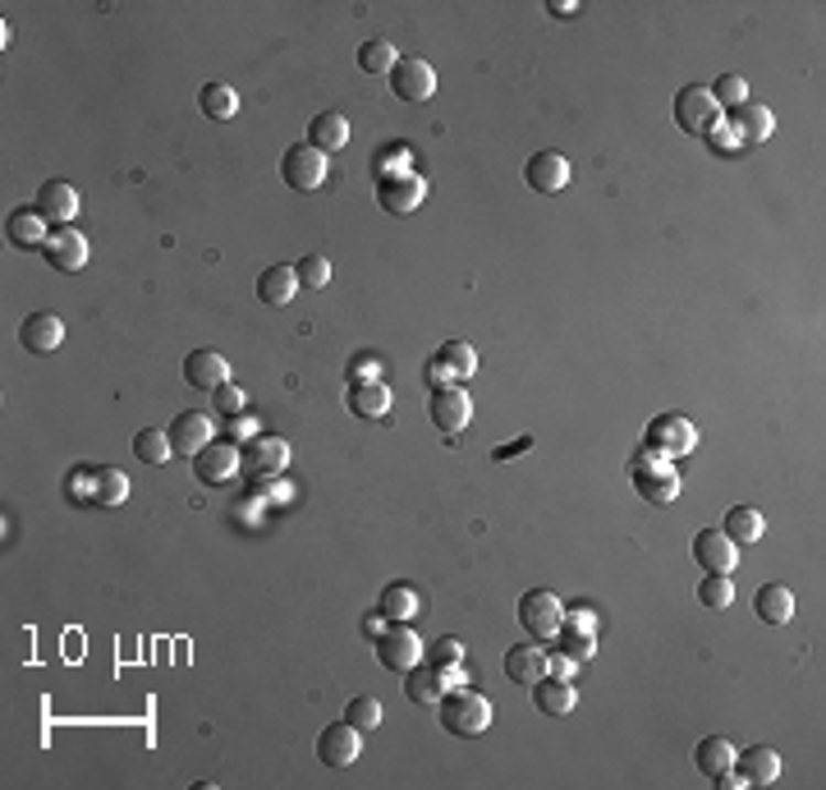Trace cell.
<instances>
[{"mask_svg": "<svg viewBox=\"0 0 826 790\" xmlns=\"http://www.w3.org/2000/svg\"><path fill=\"white\" fill-rule=\"evenodd\" d=\"M65 497L88 511H116L129 497V478L110 465H78L65 473Z\"/></svg>", "mask_w": 826, "mask_h": 790, "instance_id": "1", "label": "cell"}, {"mask_svg": "<svg viewBox=\"0 0 826 790\" xmlns=\"http://www.w3.org/2000/svg\"><path fill=\"white\" fill-rule=\"evenodd\" d=\"M437 708H441V726L450 736L473 740V736H487V726H492V703L478 690H454V694L446 690Z\"/></svg>", "mask_w": 826, "mask_h": 790, "instance_id": "2", "label": "cell"}, {"mask_svg": "<svg viewBox=\"0 0 826 790\" xmlns=\"http://www.w3.org/2000/svg\"><path fill=\"white\" fill-rule=\"evenodd\" d=\"M630 478H634V492L647 505H671L679 497V473L671 469L666 456H657V450H643V456H634L630 460Z\"/></svg>", "mask_w": 826, "mask_h": 790, "instance_id": "3", "label": "cell"}, {"mask_svg": "<svg viewBox=\"0 0 826 790\" xmlns=\"http://www.w3.org/2000/svg\"><path fill=\"white\" fill-rule=\"evenodd\" d=\"M422 198H427V180L418 171H409V166H395V171H382L377 180V203L382 212L390 216H414L422 207Z\"/></svg>", "mask_w": 826, "mask_h": 790, "instance_id": "4", "label": "cell"}, {"mask_svg": "<svg viewBox=\"0 0 826 790\" xmlns=\"http://www.w3.org/2000/svg\"><path fill=\"white\" fill-rule=\"evenodd\" d=\"M675 125L694 134V138H707L721 129V106L711 102V93L702 88V83H694V88H679L675 97Z\"/></svg>", "mask_w": 826, "mask_h": 790, "instance_id": "5", "label": "cell"}, {"mask_svg": "<svg viewBox=\"0 0 826 790\" xmlns=\"http://www.w3.org/2000/svg\"><path fill=\"white\" fill-rule=\"evenodd\" d=\"M280 180L290 184L294 193H312V189H322V184H326V152H318L312 143H294V148H285V157H280Z\"/></svg>", "mask_w": 826, "mask_h": 790, "instance_id": "6", "label": "cell"}, {"mask_svg": "<svg viewBox=\"0 0 826 790\" xmlns=\"http://www.w3.org/2000/svg\"><path fill=\"white\" fill-rule=\"evenodd\" d=\"M694 446H698V433L685 414H657L647 423V450H657V456L679 460V456H689Z\"/></svg>", "mask_w": 826, "mask_h": 790, "instance_id": "7", "label": "cell"}, {"mask_svg": "<svg viewBox=\"0 0 826 790\" xmlns=\"http://www.w3.org/2000/svg\"><path fill=\"white\" fill-rule=\"evenodd\" d=\"M427 418H432L437 433H464L469 418H473V401L464 395V386H432V395H427Z\"/></svg>", "mask_w": 826, "mask_h": 790, "instance_id": "8", "label": "cell"}, {"mask_svg": "<svg viewBox=\"0 0 826 790\" xmlns=\"http://www.w3.org/2000/svg\"><path fill=\"white\" fill-rule=\"evenodd\" d=\"M285 465H290V446L280 437H253L239 450V473H248L253 483H267V478H280Z\"/></svg>", "mask_w": 826, "mask_h": 790, "instance_id": "9", "label": "cell"}, {"mask_svg": "<svg viewBox=\"0 0 826 790\" xmlns=\"http://www.w3.org/2000/svg\"><path fill=\"white\" fill-rule=\"evenodd\" d=\"M560 620H565V607H560L556 592L533 588V592H524V598H519V626H524L533 639H556Z\"/></svg>", "mask_w": 826, "mask_h": 790, "instance_id": "10", "label": "cell"}, {"mask_svg": "<svg viewBox=\"0 0 826 790\" xmlns=\"http://www.w3.org/2000/svg\"><path fill=\"white\" fill-rule=\"evenodd\" d=\"M377 662L386 671H395V675H405L409 666H418L422 662V643H418L414 626H386L377 634Z\"/></svg>", "mask_w": 826, "mask_h": 790, "instance_id": "11", "label": "cell"}, {"mask_svg": "<svg viewBox=\"0 0 826 790\" xmlns=\"http://www.w3.org/2000/svg\"><path fill=\"white\" fill-rule=\"evenodd\" d=\"M390 93L400 97V102H432V93H437V70L427 65V61H418V55H409V61H400L390 74Z\"/></svg>", "mask_w": 826, "mask_h": 790, "instance_id": "12", "label": "cell"}, {"mask_svg": "<svg viewBox=\"0 0 826 790\" xmlns=\"http://www.w3.org/2000/svg\"><path fill=\"white\" fill-rule=\"evenodd\" d=\"M165 437H170V450H175L180 460H193L197 450L212 446V418L197 414V409H184V414H175V423L165 428Z\"/></svg>", "mask_w": 826, "mask_h": 790, "instance_id": "13", "label": "cell"}, {"mask_svg": "<svg viewBox=\"0 0 826 790\" xmlns=\"http://www.w3.org/2000/svg\"><path fill=\"white\" fill-rule=\"evenodd\" d=\"M694 561L702 566V575H730L739 566V547L726 538L721 529H702L694 538Z\"/></svg>", "mask_w": 826, "mask_h": 790, "instance_id": "14", "label": "cell"}, {"mask_svg": "<svg viewBox=\"0 0 826 790\" xmlns=\"http://www.w3.org/2000/svg\"><path fill=\"white\" fill-rule=\"evenodd\" d=\"M46 263L55 267V271H65V276H74V271H83L88 267V239H83L74 225H61V231H51V239H46Z\"/></svg>", "mask_w": 826, "mask_h": 790, "instance_id": "15", "label": "cell"}, {"mask_svg": "<svg viewBox=\"0 0 826 790\" xmlns=\"http://www.w3.org/2000/svg\"><path fill=\"white\" fill-rule=\"evenodd\" d=\"M358 736H363V730H354L350 722L322 726V736H318V764H326V768H350L354 758H358Z\"/></svg>", "mask_w": 826, "mask_h": 790, "instance_id": "16", "label": "cell"}, {"mask_svg": "<svg viewBox=\"0 0 826 790\" xmlns=\"http://www.w3.org/2000/svg\"><path fill=\"white\" fill-rule=\"evenodd\" d=\"M193 473L203 478L207 488H225L239 473V450L230 441H212L207 450H197V456H193Z\"/></svg>", "mask_w": 826, "mask_h": 790, "instance_id": "17", "label": "cell"}, {"mask_svg": "<svg viewBox=\"0 0 826 790\" xmlns=\"http://www.w3.org/2000/svg\"><path fill=\"white\" fill-rule=\"evenodd\" d=\"M524 180H528L533 193H560L569 184V161L560 152H551V148L547 152H533L524 161Z\"/></svg>", "mask_w": 826, "mask_h": 790, "instance_id": "18", "label": "cell"}, {"mask_svg": "<svg viewBox=\"0 0 826 790\" xmlns=\"http://www.w3.org/2000/svg\"><path fill=\"white\" fill-rule=\"evenodd\" d=\"M61 341H65V322L55 313H28L19 322V345L28 354H51V350H61Z\"/></svg>", "mask_w": 826, "mask_h": 790, "instance_id": "19", "label": "cell"}, {"mask_svg": "<svg viewBox=\"0 0 826 790\" xmlns=\"http://www.w3.org/2000/svg\"><path fill=\"white\" fill-rule=\"evenodd\" d=\"M734 138H744V143H766V138L776 134V116L772 110H766L762 102H744V106H734L730 110V125H726Z\"/></svg>", "mask_w": 826, "mask_h": 790, "instance_id": "20", "label": "cell"}, {"mask_svg": "<svg viewBox=\"0 0 826 790\" xmlns=\"http://www.w3.org/2000/svg\"><path fill=\"white\" fill-rule=\"evenodd\" d=\"M184 382L197 386V391H216L230 382V359L216 354V350H193L184 359Z\"/></svg>", "mask_w": 826, "mask_h": 790, "instance_id": "21", "label": "cell"}, {"mask_svg": "<svg viewBox=\"0 0 826 790\" xmlns=\"http://www.w3.org/2000/svg\"><path fill=\"white\" fill-rule=\"evenodd\" d=\"M528 690H533V703L543 717H565V713H575V703H579L575 681H565V675H543V681Z\"/></svg>", "mask_w": 826, "mask_h": 790, "instance_id": "22", "label": "cell"}, {"mask_svg": "<svg viewBox=\"0 0 826 790\" xmlns=\"http://www.w3.org/2000/svg\"><path fill=\"white\" fill-rule=\"evenodd\" d=\"M37 212L55 225V231H61V225H69L78 216V189L65 184V180H46L37 189Z\"/></svg>", "mask_w": 826, "mask_h": 790, "instance_id": "23", "label": "cell"}, {"mask_svg": "<svg viewBox=\"0 0 826 790\" xmlns=\"http://www.w3.org/2000/svg\"><path fill=\"white\" fill-rule=\"evenodd\" d=\"M6 239H10L14 248H46L51 221H46L37 207H19V212H10V221H6Z\"/></svg>", "mask_w": 826, "mask_h": 790, "instance_id": "24", "label": "cell"}, {"mask_svg": "<svg viewBox=\"0 0 826 790\" xmlns=\"http://www.w3.org/2000/svg\"><path fill=\"white\" fill-rule=\"evenodd\" d=\"M734 772L744 777V786H772L781 777V754L766 745H753L744 754H734Z\"/></svg>", "mask_w": 826, "mask_h": 790, "instance_id": "25", "label": "cell"}, {"mask_svg": "<svg viewBox=\"0 0 826 790\" xmlns=\"http://www.w3.org/2000/svg\"><path fill=\"white\" fill-rule=\"evenodd\" d=\"M450 690V675L432 662H418L405 671V698L409 703H441V694Z\"/></svg>", "mask_w": 826, "mask_h": 790, "instance_id": "26", "label": "cell"}, {"mask_svg": "<svg viewBox=\"0 0 826 790\" xmlns=\"http://www.w3.org/2000/svg\"><path fill=\"white\" fill-rule=\"evenodd\" d=\"M505 675H509L515 685H524V690L537 685V681L547 675V653H543L537 643H515V648L505 653Z\"/></svg>", "mask_w": 826, "mask_h": 790, "instance_id": "27", "label": "cell"}, {"mask_svg": "<svg viewBox=\"0 0 826 790\" xmlns=\"http://www.w3.org/2000/svg\"><path fill=\"white\" fill-rule=\"evenodd\" d=\"M345 405H350V414H358V418H386V414H390V386H386L382 377H373V382H350Z\"/></svg>", "mask_w": 826, "mask_h": 790, "instance_id": "28", "label": "cell"}, {"mask_svg": "<svg viewBox=\"0 0 826 790\" xmlns=\"http://www.w3.org/2000/svg\"><path fill=\"white\" fill-rule=\"evenodd\" d=\"M303 143H312L318 152H340L350 143V120L340 116V110H322V116H312Z\"/></svg>", "mask_w": 826, "mask_h": 790, "instance_id": "29", "label": "cell"}, {"mask_svg": "<svg viewBox=\"0 0 826 790\" xmlns=\"http://www.w3.org/2000/svg\"><path fill=\"white\" fill-rule=\"evenodd\" d=\"M377 616L390 620V626H414L418 620V592L409 584H386L377 598Z\"/></svg>", "mask_w": 826, "mask_h": 790, "instance_id": "30", "label": "cell"}, {"mask_svg": "<svg viewBox=\"0 0 826 790\" xmlns=\"http://www.w3.org/2000/svg\"><path fill=\"white\" fill-rule=\"evenodd\" d=\"M294 295H299V271H294V267L276 263V267H267V271L258 276V299H262L267 308H285Z\"/></svg>", "mask_w": 826, "mask_h": 790, "instance_id": "31", "label": "cell"}, {"mask_svg": "<svg viewBox=\"0 0 826 790\" xmlns=\"http://www.w3.org/2000/svg\"><path fill=\"white\" fill-rule=\"evenodd\" d=\"M753 611L766 620V626H785V620L794 616V592L785 584H762L753 592Z\"/></svg>", "mask_w": 826, "mask_h": 790, "instance_id": "32", "label": "cell"}, {"mask_svg": "<svg viewBox=\"0 0 826 790\" xmlns=\"http://www.w3.org/2000/svg\"><path fill=\"white\" fill-rule=\"evenodd\" d=\"M762 529H766V524H762V515L753 511V505H730V511H726V524H721V533H726L734 547H739V543H744V547L758 543Z\"/></svg>", "mask_w": 826, "mask_h": 790, "instance_id": "33", "label": "cell"}, {"mask_svg": "<svg viewBox=\"0 0 826 790\" xmlns=\"http://www.w3.org/2000/svg\"><path fill=\"white\" fill-rule=\"evenodd\" d=\"M694 764H698V772H702L707 781H711V777H721V772L734 768V745L721 740V736H711V740H702V745L694 749Z\"/></svg>", "mask_w": 826, "mask_h": 790, "instance_id": "34", "label": "cell"}, {"mask_svg": "<svg viewBox=\"0 0 826 790\" xmlns=\"http://www.w3.org/2000/svg\"><path fill=\"white\" fill-rule=\"evenodd\" d=\"M395 65H400V51H395L390 38H367L358 46V70L363 74H390Z\"/></svg>", "mask_w": 826, "mask_h": 790, "instance_id": "35", "label": "cell"}, {"mask_svg": "<svg viewBox=\"0 0 826 790\" xmlns=\"http://www.w3.org/2000/svg\"><path fill=\"white\" fill-rule=\"evenodd\" d=\"M197 106H203V116H207V120H235L239 93L230 88V83H207V88L197 93Z\"/></svg>", "mask_w": 826, "mask_h": 790, "instance_id": "36", "label": "cell"}, {"mask_svg": "<svg viewBox=\"0 0 826 790\" xmlns=\"http://www.w3.org/2000/svg\"><path fill=\"white\" fill-rule=\"evenodd\" d=\"M441 369L454 377V382H464V377H473L478 373V354H473V345H464V341H446L437 354H432Z\"/></svg>", "mask_w": 826, "mask_h": 790, "instance_id": "37", "label": "cell"}, {"mask_svg": "<svg viewBox=\"0 0 826 790\" xmlns=\"http://www.w3.org/2000/svg\"><path fill=\"white\" fill-rule=\"evenodd\" d=\"M133 456L142 460V465H152V469H161L175 450H170V437L165 433H157V428H142V433H133Z\"/></svg>", "mask_w": 826, "mask_h": 790, "instance_id": "38", "label": "cell"}, {"mask_svg": "<svg viewBox=\"0 0 826 790\" xmlns=\"http://www.w3.org/2000/svg\"><path fill=\"white\" fill-rule=\"evenodd\" d=\"M556 653H565L569 662H588V658L597 653V634L560 626V630H556Z\"/></svg>", "mask_w": 826, "mask_h": 790, "instance_id": "39", "label": "cell"}, {"mask_svg": "<svg viewBox=\"0 0 826 790\" xmlns=\"http://www.w3.org/2000/svg\"><path fill=\"white\" fill-rule=\"evenodd\" d=\"M698 602L711 607V611H726V607L734 602V584H730V575H702V579H698Z\"/></svg>", "mask_w": 826, "mask_h": 790, "instance_id": "40", "label": "cell"}, {"mask_svg": "<svg viewBox=\"0 0 826 790\" xmlns=\"http://www.w3.org/2000/svg\"><path fill=\"white\" fill-rule=\"evenodd\" d=\"M707 93H711V102H717L721 110H734V106H744V102H749V83L739 78V74H721Z\"/></svg>", "mask_w": 826, "mask_h": 790, "instance_id": "41", "label": "cell"}, {"mask_svg": "<svg viewBox=\"0 0 826 790\" xmlns=\"http://www.w3.org/2000/svg\"><path fill=\"white\" fill-rule=\"evenodd\" d=\"M422 662H432V666H441V671H454L464 662V643L454 639V634H441L432 648H422Z\"/></svg>", "mask_w": 826, "mask_h": 790, "instance_id": "42", "label": "cell"}, {"mask_svg": "<svg viewBox=\"0 0 826 790\" xmlns=\"http://www.w3.org/2000/svg\"><path fill=\"white\" fill-rule=\"evenodd\" d=\"M294 271H299V286H303V290H322V286H331V263L322 258V253H303Z\"/></svg>", "mask_w": 826, "mask_h": 790, "instance_id": "43", "label": "cell"}, {"mask_svg": "<svg viewBox=\"0 0 826 790\" xmlns=\"http://www.w3.org/2000/svg\"><path fill=\"white\" fill-rule=\"evenodd\" d=\"M345 722H350L354 730H377V726H382V703H377V698H367V694L350 698Z\"/></svg>", "mask_w": 826, "mask_h": 790, "instance_id": "44", "label": "cell"}, {"mask_svg": "<svg viewBox=\"0 0 826 790\" xmlns=\"http://www.w3.org/2000/svg\"><path fill=\"white\" fill-rule=\"evenodd\" d=\"M212 405H216L221 414L239 418V414H244V391H239L235 382H225V386H216V391H212Z\"/></svg>", "mask_w": 826, "mask_h": 790, "instance_id": "45", "label": "cell"}, {"mask_svg": "<svg viewBox=\"0 0 826 790\" xmlns=\"http://www.w3.org/2000/svg\"><path fill=\"white\" fill-rule=\"evenodd\" d=\"M560 626H569V630H588V634H597V616L588 611V607H575V611H565V620Z\"/></svg>", "mask_w": 826, "mask_h": 790, "instance_id": "46", "label": "cell"}, {"mask_svg": "<svg viewBox=\"0 0 826 790\" xmlns=\"http://www.w3.org/2000/svg\"><path fill=\"white\" fill-rule=\"evenodd\" d=\"M377 377V359L373 354H358V363L350 369V382H373Z\"/></svg>", "mask_w": 826, "mask_h": 790, "instance_id": "47", "label": "cell"}, {"mask_svg": "<svg viewBox=\"0 0 826 790\" xmlns=\"http://www.w3.org/2000/svg\"><path fill=\"white\" fill-rule=\"evenodd\" d=\"M575 666L579 662H569L565 653H547V675H565V681H575Z\"/></svg>", "mask_w": 826, "mask_h": 790, "instance_id": "48", "label": "cell"}, {"mask_svg": "<svg viewBox=\"0 0 826 790\" xmlns=\"http://www.w3.org/2000/svg\"><path fill=\"white\" fill-rule=\"evenodd\" d=\"M533 446V437H519V441H509V446H501L496 450V460H509V456H519V450H528Z\"/></svg>", "mask_w": 826, "mask_h": 790, "instance_id": "49", "label": "cell"}, {"mask_svg": "<svg viewBox=\"0 0 826 790\" xmlns=\"http://www.w3.org/2000/svg\"><path fill=\"white\" fill-rule=\"evenodd\" d=\"M556 19H569V14H579V6H575V0H551V6H547Z\"/></svg>", "mask_w": 826, "mask_h": 790, "instance_id": "50", "label": "cell"}]
</instances>
